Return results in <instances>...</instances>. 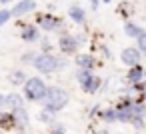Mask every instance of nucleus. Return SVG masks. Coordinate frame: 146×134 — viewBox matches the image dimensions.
<instances>
[{
	"instance_id": "31",
	"label": "nucleus",
	"mask_w": 146,
	"mask_h": 134,
	"mask_svg": "<svg viewBox=\"0 0 146 134\" xmlns=\"http://www.w3.org/2000/svg\"><path fill=\"white\" fill-rule=\"evenodd\" d=\"M104 2H112V0H104Z\"/></svg>"
},
{
	"instance_id": "16",
	"label": "nucleus",
	"mask_w": 146,
	"mask_h": 134,
	"mask_svg": "<svg viewBox=\"0 0 146 134\" xmlns=\"http://www.w3.org/2000/svg\"><path fill=\"white\" fill-rule=\"evenodd\" d=\"M124 32H126V36H130V38H138L144 30H142L138 24H134V22H130V20H128V22L124 24Z\"/></svg>"
},
{
	"instance_id": "24",
	"label": "nucleus",
	"mask_w": 146,
	"mask_h": 134,
	"mask_svg": "<svg viewBox=\"0 0 146 134\" xmlns=\"http://www.w3.org/2000/svg\"><path fill=\"white\" fill-rule=\"evenodd\" d=\"M130 124H134V126L140 130V128H144V118H142V116H134V118L130 120Z\"/></svg>"
},
{
	"instance_id": "27",
	"label": "nucleus",
	"mask_w": 146,
	"mask_h": 134,
	"mask_svg": "<svg viewBox=\"0 0 146 134\" xmlns=\"http://www.w3.org/2000/svg\"><path fill=\"white\" fill-rule=\"evenodd\" d=\"M50 134H64V132H62V126H58V128H56V130H52Z\"/></svg>"
},
{
	"instance_id": "8",
	"label": "nucleus",
	"mask_w": 146,
	"mask_h": 134,
	"mask_svg": "<svg viewBox=\"0 0 146 134\" xmlns=\"http://www.w3.org/2000/svg\"><path fill=\"white\" fill-rule=\"evenodd\" d=\"M58 48H60L64 54H72V52H76V48H78V40L72 38V36H62V38L58 40Z\"/></svg>"
},
{
	"instance_id": "25",
	"label": "nucleus",
	"mask_w": 146,
	"mask_h": 134,
	"mask_svg": "<svg viewBox=\"0 0 146 134\" xmlns=\"http://www.w3.org/2000/svg\"><path fill=\"white\" fill-rule=\"evenodd\" d=\"M34 56H36L34 52H26V54L22 56V62H30V64H32V62H34Z\"/></svg>"
},
{
	"instance_id": "11",
	"label": "nucleus",
	"mask_w": 146,
	"mask_h": 134,
	"mask_svg": "<svg viewBox=\"0 0 146 134\" xmlns=\"http://www.w3.org/2000/svg\"><path fill=\"white\" fill-rule=\"evenodd\" d=\"M6 106H10L12 110L24 108V98L18 92H10V94H6Z\"/></svg>"
},
{
	"instance_id": "6",
	"label": "nucleus",
	"mask_w": 146,
	"mask_h": 134,
	"mask_svg": "<svg viewBox=\"0 0 146 134\" xmlns=\"http://www.w3.org/2000/svg\"><path fill=\"white\" fill-rule=\"evenodd\" d=\"M38 24H40V28L50 32V30H56L60 26V20L56 16H52V14H40L38 16Z\"/></svg>"
},
{
	"instance_id": "26",
	"label": "nucleus",
	"mask_w": 146,
	"mask_h": 134,
	"mask_svg": "<svg viewBox=\"0 0 146 134\" xmlns=\"http://www.w3.org/2000/svg\"><path fill=\"white\" fill-rule=\"evenodd\" d=\"M2 106H6V96L0 94V108H2Z\"/></svg>"
},
{
	"instance_id": "9",
	"label": "nucleus",
	"mask_w": 146,
	"mask_h": 134,
	"mask_svg": "<svg viewBox=\"0 0 146 134\" xmlns=\"http://www.w3.org/2000/svg\"><path fill=\"white\" fill-rule=\"evenodd\" d=\"M14 122H16V128H18L20 132L28 126V112H26V108L14 110Z\"/></svg>"
},
{
	"instance_id": "18",
	"label": "nucleus",
	"mask_w": 146,
	"mask_h": 134,
	"mask_svg": "<svg viewBox=\"0 0 146 134\" xmlns=\"http://www.w3.org/2000/svg\"><path fill=\"white\" fill-rule=\"evenodd\" d=\"M130 112H132V118H134V116H144V112H146V102H132Z\"/></svg>"
},
{
	"instance_id": "19",
	"label": "nucleus",
	"mask_w": 146,
	"mask_h": 134,
	"mask_svg": "<svg viewBox=\"0 0 146 134\" xmlns=\"http://www.w3.org/2000/svg\"><path fill=\"white\" fill-rule=\"evenodd\" d=\"M54 114H56V112H52L50 108H44V110L40 112V116H38V118H40L42 122H54Z\"/></svg>"
},
{
	"instance_id": "20",
	"label": "nucleus",
	"mask_w": 146,
	"mask_h": 134,
	"mask_svg": "<svg viewBox=\"0 0 146 134\" xmlns=\"http://www.w3.org/2000/svg\"><path fill=\"white\" fill-rule=\"evenodd\" d=\"M100 116H102L106 122H114V120H116V110H114V108H106L104 112H100Z\"/></svg>"
},
{
	"instance_id": "22",
	"label": "nucleus",
	"mask_w": 146,
	"mask_h": 134,
	"mask_svg": "<svg viewBox=\"0 0 146 134\" xmlns=\"http://www.w3.org/2000/svg\"><path fill=\"white\" fill-rule=\"evenodd\" d=\"M90 76H92V72H90V70H84V68H78V72H76V80H78L80 84H82L86 78H90Z\"/></svg>"
},
{
	"instance_id": "29",
	"label": "nucleus",
	"mask_w": 146,
	"mask_h": 134,
	"mask_svg": "<svg viewBox=\"0 0 146 134\" xmlns=\"http://www.w3.org/2000/svg\"><path fill=\"white\" fill-rule=\"evenodd\" d=\"M94 134H108V132H106V130H96Z\"/></svg>"
},
{
	"instance_id": "5",
	"label": "nucleus",
	"mask_w": 146,
	"mask_h": 134,
	"mask_svg": "<svg viewBox=\"0 0 146 134\" xmlns=\"http://www.w3.org/2000/svg\"><path fill=\"white\" fill-rule=\"evenodd\" d=\"M36 8V2L34 0H20V2L10 10L12 12V16H16V18H20V16H24V14H28V12H32Z\"/></svg>"
},
{
	"instance_id": "14",
	"label": "nucleus",
	"mask_w": 146,
	"mask_h": 134,
	"mask_svg": "<svg viewBox=\"0 0 146 134\" xmlns=\"http://www.w3.org/2000/svg\"><path fill=\"white\" fill-rule=\"evenodd\" d=\"M68 16H70L76 24H82L84 18H86V14H84V10H82L80 6H70V8H68Z\"/></svg>"
},
{
	"instance_id": "28",
	"label": "nucleus",
	"mask_w": 146,
	"mask_h": 134,
	"mask_svg": "<svg viewBox=\"0 0 146 134\" xmlns=\"http://www.w3.org/2000/svg\"><path fill=\"white\" fill-rule=\"evenodd\" d=\"M90 2H92V8H94V10H98V0H90Z\"/></svg>"
},
{
	"instance_id": "32",
	"label": "nucleus",
	"mask_w": 146,
	"mask_h": 134,
	"mask_svg": "<svg viewBox=\"0 0 146 134\" xmlns=\"http://www.w3.org/2000/svg\"><path fill=\"white\" fill-rule=\"evenodd\" d=\"M18 134H26V132H18Z\"/></svg>"
},
{
	"instance_id": "3",
	"label": "nucleus",
	"mask_w": 146,
	"mask_h": 134,
	"mask_svg": "<svg viewBox=\"0 0 146 134\" xmlns=\"http://www.w3.org/2000/svg\"><path fill=\"white\" fill-rule=\"evenodd\" d=\"M32 66H34L38 72H42V74H52V72L58 70V58L52 56V54H48V52H44V54H38V56L34 58Z\"/></svg>"
},
{
	"instance_id": "13",
	"label": "nucleus",
	"mask_w": 146,
	"mask_h": 134,
	"mask_svg": "<svg viewBox=\"0 0 146 134\" xmlns=\"http://www.w3.org/2000/svg\"><path fill=\"white\" fill-rule=\"evenodd\" d=\"M0 128H2V130H12V128H16L14 114H8V112H0Z\"/></svg>"
},
{
	"instance_id": "17",
	"label": "nucleus",
	"mask_w": 146,
	"mask_h": 134,
	"mask_svg": "<svg viewBox=\"0 0 146 134\" xmlns=\"http://www.w3.org/2000/svg\"><path fill=\"white\" fill-rule=\"evenodd\" d=\"M8 80H10V84L18 86V84H24L28 78H26V74H24L22 70H12V72L8 74Z\"/></svg>"
},
{
	"instance_id": "23",
	"label": "nucleus",
	"mask_w": 146,
	"mask_h": 134,
	"mask_svg": "<svg viewBox=\"0 0 146 134\" xmlns=\"http://www.w3.org/2000/svg\"><path fill=\"white\" fill-rule=\"evenodd\" d=\"M136 40H138V50L146 54V32H142V34L136 38Z\"/></svg>"
},
{
	"instance_id": "4",
	"label": "nucleus",
	"mask_w": 146,
	"mask_h": 134,
	"mask_svg": "<svg viewBox=\"0 0 146 134\" xmlns=\"http://www.w3.org/2000/svg\"><path fill=\"white\" fill-rule=\"evenodd\" d=\"M140 50L138 48H124L122 50V54H120V60H122V64H126V66H136L138 62H140Z\"/></svg>"
},
{
	"instance_id": "30",
	"label": "nucleus",
	"mask_w": 146,
	"mask_h": 134,
	"mask_svg": "<svg viewBox=\"0 0 146 134\" xmlns=\"http://www.w3.org/2000/svg\"><path fill=\"white\" fill-rule=\"evenodd\" d=\"M0 2H2V4H6V2H10V0H0Z\"/></svg>"
},
{
	"instance_id": "21",
	"label": "nucleus",
	"mask_w": 146,
	"mask_h": 134,
	"mask_svg": "<svg viewBox=\"0 0 146 134\" xmlns=\"http://www.w3.org/2000/svg\"><path fill=\"white\" fill-rule=\"evenodd\" d=\"M10 16H12V12H10L8 8H2V10H0V28H2V26L10 20Z\"/></svg>"
},
{
	"instance_id": "7",
	"label": "nucleus",
	"mask_w": 146,
	"mask_h": 134,
	"mask_svg": "<svg viewBox=\"0 0 146 134\" xmlns=\"http://www.w3.org/2000/svg\"><path fill=\"white\" fill-rule=\"evenodd\" d=\"M20 38H22L24 42H36V40L40 38V34H38V28H36L34 24H22Z\"/></svg>"
},
{
	"instance_id": "33",
	"label": "nucleus",
	"mask_w": 146,
	"mask_h": 134,
	"mask_svg": "<svg viewBox=\"0 0 146 134\" xmlns=\"http://www.w3.org/2000/svg\"><path fill=\"white\" fill-rule=\"evenodd\" d=\"M144 78H146V70H144Z\"/></svg>"
},
{
	"instance_id": "10",
	"label": "nucleus",
	"mask_w": 146,
	"mask_h": 134,
	"mask_svg": "<svg viewBox=\"0 0 146 134\" xmlns=\"http://www.w3.org/2000/svg\"><path fill=\"white\" fill-rule=\"evenodd\" d=\"M100 78L98 76H90V78H86L84 82H82V88H84V92H88V94H94V92H98V88H100Z\"/></svg>"
},
{
	"instance_id": "15",
	"label": "nucleus",
	"mask_w": 146,
	"mask_h": 134,
	"mask_svg": "<svg viewBox=\"0 0 146 134\" xmlns=\"http://www.w3.org/2000/svg\"><path fill=\"white\" fill-rule=\"evenodd\" d=\"M144 78V70L136 64V66H130V72H128V80H130V84H138L140 80Z\"/></svg>"
},
{
	"instance_id": "2",
	"label": "nucleus",
	"mask_w": 146,
	"mask_h": 134,
	"mask_svg": "<svg viewBox=\"0 0 146 134\" xmlns=\"http://www.w3.org/2000/svg\"><path fill=\"white\" fill-rule=\"evenodd\" d=\"M44 100H46V108H50L52 112H58L68 104V94H66V90H62L58 86H52V88H48Z\"/></svg>"
},
{
	"instance_id": "1",
	"label": "nucleus",
	"mask_w": 146,
	"mask_h": 134,
	"mask_svg": "<svg viewBox=\"0 0 146 134\" xmlns=\"http://www.w3.org/2000/svg\"><path fill=\"white\" fill-rule=\"evenodd\" d=\"M46 92H48V88H46L44 80L38 78V76H32V78H28V80L24 82V94H26V98L32 100V102L44 100V98H46Z\"/></svg>"
},
{
	"instance_id": "12",
	"label": "nucleus",
	"mask_w": 146,
	"mask_h": 134,
	"mask_svg": "<svg viewBox=\"0 0 146 134\" xmlns=\"http://www.w3.org/2000/svg\"><path fill=\"white\" fill-rule=\"evenodd\" d=\"M76 64H78V68L92 70V68L96 66V60H94V56H90V54H80V56H76Z\"/></svg>"
}]
</instances>
